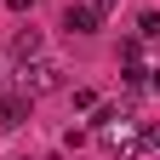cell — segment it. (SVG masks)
Returning a JSON list of instances; mask_svg holds the SVG:
<instances>
[{
  "instance_id": "cell-1",
  "label": "cell",
  "mask_w": 160,
  "mask_h": 160,
  "mask_svg": "<svg viewBox=\"0 0 160 160\" xmlns=\"http://www.w3.org/2000/svg\"><path fill=\"white\" fill-rule=\"evenodd\" d=\"M57 86H63V63H52V57H29V63H23V86H17V92L46 97V92H57Z\"/></svg>"
},
{
  "instance_id": "cell-2",
  "label": "cell",
  "mask_w": 160,
  "mask_h": 160,
  "mask_svg": "<svg viewBox=\"0 0 160 160\" xmlns=\"http://www.w3.org/2000/svg\"><path fill=\"white\" fill-rule=\"evenodd\" d=\"M103 149L120 154V160H132L137 149H143V132H132V114H114L109 126H103Z\"/></svg>"
},
{
  "instance_id": "cell-3",
  "label": "cell",
  "mask_w": 160,
  "mask_h": 160,
  "mask_svg": "<svg viewBox=\"0 0 160 160\" xmlns=\"http://www.w3.org/2000/svg\"><path fill=\"white\" fill-rule=\"evenodd\" d=\"M29 103H34L29 92H6V97H0V132H17V126H23V120H29Z\"/></svg>"
},
{
  "instance_id": "cell-4",
  "label": "cell",
  "mask_w": 160,
  "mask_h": 160,
  "mask_svg": "<svg viewBox=\"0 0 160 160\" xmlns=\"http://www.w3.org/2000/svg\"><path fill=\"white\" fill-rule=\"evenodd\" d=\"M63 29H69V34H92V29H97V12H92V6H63Z\"/></svg>"
},
{
  "instance_id": "cell-5",
  "label": "cell",
  "mask_w": 160,
  "mask_h": 160,
  "mask_svg": "<svg viewBox=\"0 0 160 160\" xmlns=\"http://www.w3.org/2000/svg\"><path fill=\"white\" fill-rule=\"evenodd\" d=\"M12 57H17V63L40 57V34H34V29H17V34H12Z\"/></svg>"
},
{
  "instance_id": "cell-6",
  "label": "cell",
  "mask_w": 160,
  "mask_h": 160,
  "mask_svg": "<svg viewBox=\"0 0 160 160\" xmlns=\"http://www.w3.org/2000/svg\"><path fill=\"white\" fill-rule=\"evenodd\" d=\"M154 34H160V12H149L143 23H137V40H154Z\"/></svg>"
},
{
  "instance_id": "cell-7",
  "label": "cell",
  "mask_w": 160,
  "mask_h": 160,
  "mask_svg": "<svg viewBox=\"0 0 160 160\" xmlns=\"http://www.w3.org/2000/svg\"><path fill=\"white\" fill-rule=\"evenodd\" d=\"M86 6H92L97 17H103V12H114V6H120V0H86Z\"/></svg>"
},
{
  "instance_id": "cell-8",
  "label": "cell",
  "mask_w": 160,
  "mask_h": 160,
  "mask_svg": "<svg viewBox=\"0 0 160 160\" xmlns=\"http://www.w3.org/2000/svg\"><path fill=\"white\" fill-rule=\"evenodd\" d=\"M6 6H12V12H29V6H34V0H6Z\"/></svg>"
},
{
  "instance_id": "cell-9",
  "label": "cell",
  "mask_w": 160,
  "mask_h": 160,
  "mask_svg": "<svg viewBox=\"0 0 160 160\" xmlns=\"http://www.w3.org/2000/svg\"><path fill=\"white\" fill-rule=\"evenodd\" d=\"M149 92H160V69H154V74H149Z\"/></svg>"
},
{
  "instance_id": "cell-10",
  "label": "cell",
  "mask_w": 160,
  "mask_h": 160,
  "mask_svg": "<svg viewBox=\"0 0 160 160\" xmlns=\"http://www.w3.org/2000/svg\"><path fill=\"white\" fill-rule=\"evenodd\" d=\"M46 160H63V154H46Z\"/></svg>"
}]
</instances>
